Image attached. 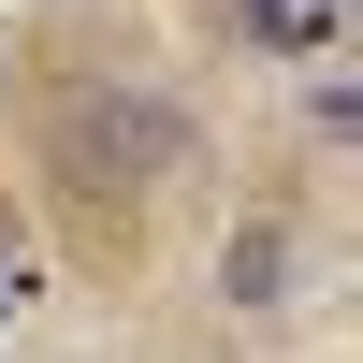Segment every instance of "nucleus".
I'll return each mask as SVG.
<instances>
[{
    "label": "nucleus",
    "mask_w": 363,
    "mask_h": 363,
    "mask_svg": "<svg viewBox=\"0 0 363 363\" xmlns=\"http://www.w3.org/2000/svg\"><path fill=\"white\" fill-rule=\"evenodd\" d=\"M87 131H102V145H87V160H102V174H145V160H160V145H174V116H160V102H102V116H87Z\"/></svg>",
    "instance_id": "nucleus-1"
},
{
    "label": "nucleus",
    "mask_w": 363,
    "mask_h": 363,
    "mask_svg": "<svg viewBox=\"0 0 363 363\" xmlns=\"http://www.w3.org/2000/svg\"><path fill=\"white\" fill-rule=\"evenodd\" d=\"M233 15H247L262 44H335V29H349V0H233Z\"/></svg>",
    "instance_id": "nucleus-2"
},
{
    "label": "nucleus",
    "mask_w": 363,
    "mask_h": 363,
    "mask_svg": "<svg viewBox=\"0 0 363 363\" xmlns=\"http://www.w3.org/2000/svg\"><path fill=\"white\" fill-rule=\"evenodd\" d=\"M277 247H291V233H233V291H247V306H262V291H277V277H291V262H277Z\"/></svg>",
    "instance_id": "nucleus-3"
},
{
    "label": "nucleus",
    "mask_w": 363,
    "mask_h": 363,
    "mask_svg": "<svg viewBox=\"0 0 363 363\" xmlns=\"http://www.w3.org/2000/svg\"><path fill=\"white\" fill-rule=\"evenodd\" d=\"M15 291H29V247H15V233H0V320H15Z\"/></svg>",
    "instance_id": "nucleus-4"
}]
</instances>
